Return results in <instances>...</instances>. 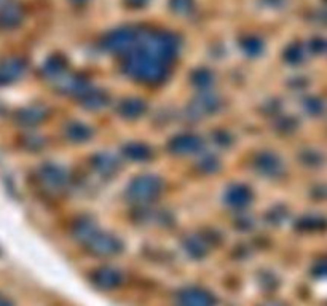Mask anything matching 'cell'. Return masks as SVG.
Returning <instances> with one entry per match:
<instances>
[{"mask_svg":"<svg viewBox=\"0 0 327 306\" xmlns=\"http://www.w3.org/2000/svg\"><path fill=\"white\" fill-rule=\"evenodd\" d=\"M173 147H174L176 152L185 155L188 152H195V150H198L200 139H197L195 136H182V137H177V139L174 141Z\"/></svg>","mask_w":327,"mask_h":306,"instance_id":"3","label":"cell"},{"mask_svg":"<svg viewBox=\"0 0 327 306\" xmlns=\"http://www.w3.org/2000/svg\"><path fill=\"white\" fill-rule=\"evenodd\" d=\"M131 43V37L128 32H123L122 36L118 37H113L110 40V48L113 50H122V48H126L128 45Z\"/></svg>","mask_w":327,"mask_h":306,"instance_id":"7","label":"cell"},{"mask_svg":"<svg viewBox=\"0 0 327 306\" xmlns=\"http://www.w3.org/2000/svg\"><path fill=\"white\" fill-rule=\"evenodd\" d=\"M160 183L158 179L155 177H139L131 183L129 187V196L136 201H148L153 199L160 193Z\"/></svg>","mask_w":327,"mask_h":306,"instance_id":"2","label":"cell"},{"mask_svg":"<svg viewBox=\"0 0 327 306\" xmlns=\"http://www.w3.org/2000/svg\"><path fill=\"white\" fill-rule=\"evenodd\" d=\"M251 199V193L249 190H246L244 187H235L232 188L227 195V201L230 203V206L239 207V206H246Z\"/></svg>","mask_w":327,"mask_h":306,"instance_id":"4","label":"cell"},{"mask_svg":"<svg viewBox=\"0 0 327 306\" xmlns=\"http://www.w3.org/2000/svg\"><path fill=\"white\" fill-rule=\"evenodd\" d=\"M166 61L148 50L129 57L126 72L141 82H160L166 75Z\"/></svg>","mask_w":327,"mask_h":306,"instance_id":"1","label":"cell"},{"mask_svg":"<svg viewBox=\"0 0 327 306\" xmlns=\"http://www.w3.org/2000/svg\"><path fill=\"white\" fill-rule=\"evenodd\" d=\"M73 131H75V134H77V136H73V139H78V134H80V131H78V128H73ZM82 131H83V136H82V137H83V139H85V137H88V129H87V128H85V126H83V129H82Z\"/></svg>","mask_w":327,"mask_h":306,"instance_id":"8","label":"cell"},{"mask_svg":"<svg viewBox=\"0 0 327 306\" xmlns=\"http://www.w3.org/2000/svg\"><path fill=\"white\" fill-rule=\"evenodd\" d=\"M144 110V104L141 101H128L122 106V112L126 117H139Z\"/></svg>","mask_w":327,"mask_h":306,"instance_id":"5","label":"cell"},{"mask_svg":"<svg viewBox=\"0 0 327 306\" xmlns=\"http://www.w3.org/2000/svg\"><path fill=\"white\" fill-rule=\"evenodd\" d=\"M126 155H129V157H133V158H137V160H142V158H148V150L144 147V145H136V144H133V145H129L128 148H126Z\"/></svg>","mask_w":327,"mask_h":306,"instance_id":"6","label":"cell"}]
</instances>
